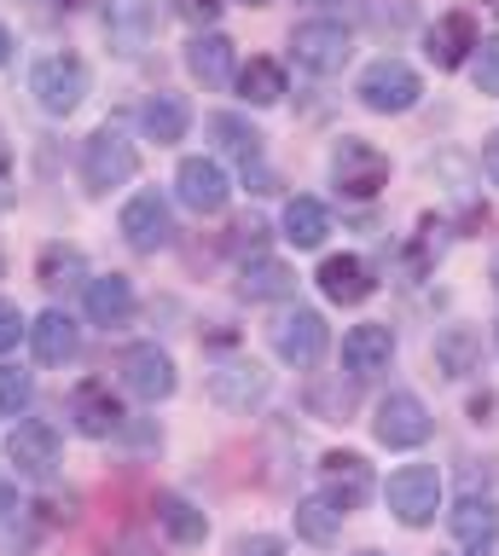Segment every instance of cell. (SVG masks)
Returning a JSON list of instances; mask_svg holds the SVG:
<instances>
[{
	"label": "cell",
	"instance_id": "1",
	"mask_svg": "<svg viewBox=\"0 0 499 556\" xmlns=\"http://www.w3.org/2000/svg\"><path fill=\"white\" fill-rule=\"evenodd\" d=\"M384 504L401 528H429L441 510V469L436 464H401L384 486Z\"/></svg>",
	"mask_w": 499,
	"mask_h": 556
},
{
	"label": "cell",
	"instance_id": "2",
	"mask_svg": "<svg viewBox=\"0 0 499 556\" xmlns=\"http://www.w3.org/2000/svg\"><path fill=\"white\" fill-rule=\"evenodd\" d=\"M429 406L412 389H395L377 400V412H372V434H377V446H389V452H412V446H424L429 441Z\"/></svg>",
	"mask_w": 499,
	"mask_h": 556
},
{
	"label": "cell",
	"instance_id": "3",
	"mask_svg": "<svg viewBox=\"0 0 499 556\" xmlns=\"http://www.w3.org/2000/svg\"><path fill=\"white\" fill-rule=\"evenodd\" d=\"M59 452H64V434L59 424H47V417H18L7 434V458L18 469L24 481H47L59 469Z\"/></svg>",
	"mask_w": 499,
	"mask_h": 556
},
{
	"label": "cell",
	"instance_id": "4",
	"mask_svg": "<svg viewBox=\"0 0 499 556\" xmlns=\"http://www.w3.org/2000/svg\"><path fill=\"white\" fill-rule=\"evenodd\" d=\"M419 93H424L419 70L401 64V59H377V64H366V76H360V104H366V111H377V116L412 111V104H419Z\"/></svg>",
	"mask_w": 499,
	"mask_h": 556
},
{
	"label": "cell",
	"instance_id": "5",
	"mask_svg": "<svg viewBox=\"0 0 499 556\" xmlns=\"http://www.w3.org/2000/svg\"><path fill=\"white\" fill-rule=\"evenodd\" d=\"M116 371H123V389H128L134 400H146V406L169 400V394H175V382H180V377H175V359H169L158 342H134V348H123Z\"/></svg>",
	"mask_w": 499,
	"mask_h": 556
},
{
	"label": "cell",
	"instance_id": "6",
	"mask_svg": "<svg viewBox=\"0 0 499 556\" xmlns=\"http://www.w3.org/2000/svg\"><path fill=\"white\" fill-rule=\"evenodd\" d=\"M29 87H36L41 111L53 116H71L82 99H88V64L76 59V52H53V59L36 64V76H29Z\"/></svg>",
	"mask_w": 499,
	"mask_h": 556
},
{
	"label": "cell",
	"instance_id": "7",
	"mask_svg": "<svg viewBox=\"0 0 499 556\" xmlns=\"http://www.w3.org/2000/svg\"><path fill=\"white\" fill-rule=\"evenodd\" d=\"M134 168H140V151H134V139H123L116 128H99L88 139V151H82V180H88V191L128 186Z\"/></svg>",
	"mask_w": 499,
	"mask_h": 556
},
{
	"label": "cell",
	"instance_id": "8",
	"mask_svg": "<svg viewBox=\"0 0 499 556\" xmlns=\"http://www.w3.org/2000/svg\"><path fill=\"white\" fill-rule=\"evenodd\" d=\"M332 174H337V191H349V198H377L389 186V156L366 146V139H342L332 156Z\"/></svg>",
	"mask_w": 499,
	"mask_h": 556
},
{
	"label": "cell",
	"instance_id": "9",
	"mask_svg": "<svg viewBox=\"0 0 499 556\" xmlns=\"http://www.w3.org/2000/svg\"><path fill=\"white\" fill-rule=\"evenodd\" d=\"M267 337H273V354L285 365H314L325 354V319L314 307H285L279 319L267 325Z\"/></svg>",
	"mask_w": 499,
	"mask_h": 556
},
{
	"label": "cell",
	"instance_id": "10",
	"mask_svg": "<svg viewBox=\"0 0 499 556\" xmlns=\"http://www.w3.org/2000/svg\"><path fill=\"white\" fill-rule=\"evenodd\" d=\"M320 493L332 498L342 516L360 510V504L372 498V464L360 458V452H325L320 458Z\"/></svg>",
	"mask_w": 499,
	"mask_h": 556
},
{
	"label": "cell",
	"instance_id": "11",
	"mask_svg": "<svg viewBox=\"0 0 499 556\" xmlns=\"http://www.w3.org/2000/svg\"><path fill=\"white\" fill-rule=\"evenodd\" d=\"M290 52H297V64L320 70V76H332V70L349 64L354 41H349V29H342V24H332V17H314V24H297V35H290Z\"/></svg>",
	"mask_w": 499,
	"mask_h": 556
},
{
	"label": "cell",
	"instance_id": "12",
	"mask_svg": "<svg viewBox=\"0 0 499 556\" xmlns=\"http://www.w3.org/2000/svg\"><path fill=\"white\" fill-rule=\"evenodd\" d=\"M71 424L88 434V441H105V434L123 429V400L111 394V382L99 377H82L71 389Z\"/></svg>",
	"mask_w": 499,
	"mask_h": 556
},
{
	"label": "cell",
	"instance_id": "13",
	"mask_svg": "<svg viewBox=\"0 0 499 556\" xmlns=\"http://www.w3.org/2000/svg\"><path fill=\"white\" fill-rule=\"evenodd\" d=\"M123 238H128L140 255H158V250H169V243H175V215H169V203L158 198V191L128 198V208H123Z\"/></svg>",
	"mask_w": 499,
	"mask_h": 556
},
{
	"label": "cell",
	"instance_id": "14",
	"mask_svg": "<svg viewBox=\"0 0 499 556\" xmlns=\"http://www.w3.org/2000/svg\"><path fill=\"white\" fill-rule=\"evenodd\" d=\"M175 186H180V203L198 208V215H215V208H227V198H233V186H227V174H221L215 156H186Z\"/></svg>",
	"mask_w": 499,
	"mask_h": 556
},
{
	"label": "cell",
	"instance_id": "15",
	"mask_svg": "<svg viewBox=\"0 0 499 556\" xmlns=\"http://www.w3.org/2000/svg\"><path fill=\"white\" fill-rule=\"evenodd\" d=\"M389 359H395V330L389 325H354L349 337H342V365H349L354 382L389 371Z\"/></svg>",
	"mask_w": 499,
	"mask_h": 556
},
{
	"label": "cell",
	"instance_id": "16",
	"mask_svg": "<svg viewBox=\"0 0 499 556\" xmlns=\"http://www.w3.org/2000/svg\"><path fill=\"white\" fill-rule=\"evenodd\" d=\"M203 389H210V400H215V406H227V412H245L250 400H262V394H267V371H262L255 359H233V365H215Z\"/></svg>",
	"mask_w": 499,
	"mask_h": 556
},
{
	"label": "cell",
	"instance_id": "17",
	"mask_svg": "<svg viewBox=\"0 0 499 556\" xmlns=\"http://www.w3.org/2000/svg\"><path fill=\"white\" fill-rule=\"evenodd\" d=\"M447 528H453V539L464 551H494L499 539V504L494 498H459L453 510H447Z\"/></svg>",
	"mask_w": 499,
	"mask_h": 556
},
{
	"label": "cell",
	"instance_id": "18",
	"mask_svg": "<svg viewBox=\"0 0 499 556\" xmlns=\"http://www.w3.org/2000/svg\"><path fill=\"white\" fill-rule=\"evenodd\" d=\"M29 348H36V359L41 365H71L76 359V348H82V330L71 313H59V307H47L36 325H29Z\"/></svg>",
	"mask_w": 499,
	"mask_h": 556
},
{
	"label": "cell",
	"instance_id": "19",
	"mask_svg": "<svg viewBox=\"0 0 499 556\" xmlns=\"http://www.w3.org/2000/svg\"><path fill=\"white\" fill-rule=\"evenodd\" d=\"M320 290L332 295V302H342V307H354V302H366V295L377 290V278H372V267L360 255H332L320 267Z\"/></svg>",
	"mask_w": 499,
	"mask_h": 556
},
{
	"label": "cell",
	"instance_id": "20",
	"mask_svg": "<svg viewBox=\"0 0 499 556\" xmlns=\"http://www.w3.org/2000/svg\"><path fill=\"white\" fill-rule=\"evenodd\" d=\"M88 319H93V325H105V330H116V325H128V319H134V285H128L123 273L88 278Z\"/></svg>",
	"mask_w": 499,
	"mask_h": 556
},
{
	"label": "cell",
	"instance_id": "21",
	"mask_svg": "<svg viewBox=\"0 0 499 556\" xmlns=\"http://www.w3.org/2000/svg\"><path fill=\"white\" fill-rule=\"evenodd\" d=\"M476 47H482V41H476V17H471V12H447L441 24L429 29V59H436L441 70H459Z\"/></svg>",
	"mask_w": 499,
	"mask_h": 556
},
{
	"label": "cell",
	"instance_id": "22",
	"mask_svg": "<svg viewBox=\"0 0 499 556\" xmlns=\"http://www.w3.org/2000/svg\"><path fill=\"white\" fill-rule=\"evenodd\" d=\"M290 290H297V278H290V267L273 255H250L245 273H238V295H245V302H279Z\"/></svg>",
	"mask_w": 499,
	"mask_h": 556
},
{
	"label": "cell",
	"instance_id": "23",
	"mask_svg": "<svg viewBox=\"0 0 499 556\" xmlns=\"http://www.w3.org/2000/svg\"><path fill=\"white\" fill-rule=\"evenodd\" d=\"M158 528L175 539V545H203L210 516H203L192 498H180V493H158Z\"/></svg>",
	"mask_w": 499,
	"mask_h": 556
},
{
	"label": "cell",
	"instance_id": "24",
	"mask_svg": "<svg viewBox=\"0 0 499 556\" xmlns=\"http://www.w3.org/2000/svg\"><path fill=\"white\" fill-rule=\"evenodd\" d=\"M325 232H332L325 203H314V198H290V203H285V238L297 243V250H320Z\"/></svg>",
	"mask_w": 499,
	"mask_h": 556
},
{
	"label": "cell",
	"instance_id": "25",
	"mask_svg": "<svg viewBox=\"0 0 499 556\" xmlns=\"http://www.w3.org/2000/svg\"><path fill=\"white\" fill-rule=\"evenodd\" d=\"M186 64H192V76L198 81H210V87H221V81H227L233 76V41H227V35H198V41L192 47H186Z\"/></svg>",
	"mask_w": 499,
	"mask_h": 556
},
{
	"label": "cell",
	"instance_id": "26",
	"mask_svg": "<svg viewBox=\"0 0 499 556\" xmlns=\"http://www.w3.org/2000/svg\"><path fill=\"white\" fill-rule=\"evenodd\" d=\"M337 533H342V510L325 493H308L297 504V539H308V545H332Z\"/></svg>",
	"mask_w": 499,
	"mask_h": 556
},
{
	"label": "cell",
	"instance_id": "27",
	"mask_svg": "<svg viewBox=\"0 0 499 556\" xmlns=\"http://www.w3.org/2000/svg\"><path fill=\"white\" fill-rule=\"evenodd\" d=\"M186 122H192V111H186L180 93H151V99H146V134L158 139V146H169V139H186Z\"/></svg>",
	"mask_w": 499,
	"mask_h": 556
},
{
	"label": "cell",
	"instance_id": "28",
	"mask_svg": "<svg viewBox=\"0 0 499 556\" xmlns=\"http://www.w3.org/2000/svg\"><path fill=\"white\" fill-rule=\"evenodd\" d=\"M238 93H245L250 104H279L285 93V70L273 59H250L245 70H238Z\"/></svg>",
	"mask_w": 499,
	"mask_h": 556
},
{
	"label": "cell",
	"instance_id": "29",
	"mask_svg": "<svg viewBox=\"0 0 499 556\" xmlns=\"http://www.w3.org/2000/svg\"><path fill=\"white\" fill-rule=\"evenodd\" d=\"M210 134L221 139V151H227V156H238V163H255V156H262V134H255L250 128V122H238V116H227V111H221V116H210Z\"/></svg>",
	"mask_w": 499,
	"mask_h": 556
},
{
	"label": "cell",
	"instance_id": "30",
	"mask_svg": "<svg viewBox=\"0 0 499 556\" xmlns=\"http://www.w3.org/2000/svg\"><path fill=\"white\" fill-rule=\"evenodd\" d=\"M29 400H36V377L18 365H0V417H18Z\"/></svg>",
	"mask_w": 499,
	"mask_h": 556
},
{
	"label": "cell",
	"instance_id": "31",
	"mask_svg": "<svg viewBox=\"0 0 499 556\" xmlns=\"http://www.w3.org/2000/svg\"><path fill=\"white\" fill-rule=\"evenodd\" d=\"M41 285L47 290H59V285H71V278L82 273V250H64V243H47V250H41Z\"/></svg>",
	"mask_w": 499,
	"mask_h": 556
},
{
	"label": "cell",
	"instance_id": "32",
	"mask_svg": "<svg viewBox=\"0 0 499 556\" xmlns=\"http://www.w3.org/2000/svg\"><path fill=\"white\" fill-rule=\"evenodd\" d=\"M471 76L482 93H499V35H488V41L476 47V59H471Z\"/></svg>",
	"mask_w": 499,
	"mask_h": 556
},
{
	"label": "cell",
	"instance_id": "33",
	"mask_svg": "<svg viewBox=\"0 0 499 556\" xmlns=\"http://www.w3.org/2000/svg\"><path fill=\"white\" fill-rule=\"evenodd\" d=\"M464 354H471V337H464V330H453V337L436 348V359H441L447 377H464V371H471V365H464Z\"/></svg>",
	"mask_w": 499,
	"mask_h": 556
},
{
	"label": "cell",
	"instance_id": "34",
	"mask_svg": "<svg viewBox=\"0 0 499 556\" xmlns=\"http://www.w3.org/2000/svg\"><path fill=\"white\" fill-rule=\"evenodd\" d=\"M24 313H18V302H0V354H7V348H18V337H24Z\"/></svg>",
	"mask_w": 499,
	"mask_h": 556
},
{
	"label": "cell",
	"instance_id": "35",
	"mask_svg": "<svg viewBox=\"0 0 499 556\" xmlns=\"http://www.w3.org/2000/svg\"><path fill=\"white\" fill-rule=\"evenodd\" d=\"M233 556H285V539H273V533H245L233 545Z\"/></svg>",
	"mask_w": 499,
	"mask_h": 556
},
{
	"label": "cell",
	"instance_id": "36",
	"mask_svg": "<svg viewBox=\"0 0 499 556\" xmlns=\"http://www.w3.org/2000/svg\"><path fill=\"white\" fill-rule=\"evenodd\" d=\"M175 7H180L186 17H192V24H210V17L221 12V0H175Z\"/></svg>",
	"mask_w": 499,
	"mask_h": 556
},
{
	"label": "cell",
	"instance_id": "37",
	"mask_svg": "<svg viewBox=\"0 0 499 556\" xmlns=\"http://www.w3.org/2000/svg\"><path fill=\"white\" fill-rule=\"evenodd\" d=\"M482 163H488V174H494V186H499V134L488 139V151H482Z\"/></svg>",
	"mask_w": 499,
	"mask_h": 556
},
{
	"label": "cell",
	"instance_id": "38",
	"mask_svg": "<svg viewBox=\"0 0 499 556\" xmlns=\"http://www.w3.org/2000/svg\"><path fill=\"white\" fill-rule=\"evenodd\" d=\"M12 59V35H7V24H0V64Z\"/></svg>",
	"mask_w": 499,
	"mask_h": 556
},
{
	"label": "cell",
	"instance_id": "39",
	"mask_svg": "<svg viewBox=\"0 0 499 556\" xmlns=\"http://www.w3.org/2000/svg\"><path fill=\"white\" fill-rule=\"evenodd\" d=\"M7 516H12V493L0 486V521H7Z\"/></svg>",
	"mask_w": 499,
	"mask_h": 556
},
{
	"label": "cell",
	"instance_id": "40",
	"mask_svg": "<svg viewBox=\"0 0 499 556\" xmlns=\"http://www.w3.org/2000/svg\"><path fill=\"white\" fill-rule=\"evenodd\" d=\"M0 174H7V139H0Z\"/></svg>",
	"mask_w": 499,
	"mask_h": 556
},
{
	"label": "cell",
	"instance_id": "41",
	"mask_svg": "<svg viewBox=\"0 0 499 556\" xmlns=\"http://www.w3.org/2000/svg\"><path fill=\"white\" fill-rule=\"evenodd\" d=\"M245 7H267V0H245Z\"/></svg>",
	"mask_w": 499,
	"mask_h": 556
},
{
	"label": "cell",
	"instance_id": "42",
	"mask_svg": "<svg viewBox=\"0 0 499 556\" xmlns=\"http://www.w3.org/2000/svg\"><path fill=\"white\" fill-rule=\"evenodd\" d=\"M360 556H384V551H360Z\"/></svg>",
	"mask_w": 499,
	"mask_h": 556
},
{
	"label": "cell",
	"instance_id": "43",
	"mask_svg": "<svg viewBox=\"0 0 499 556\" xmlns=\"http://www.w3.org/2000/svg\"><path fill=\"white\" fill-rule=\"evenodd\" d=\"M471 556H488V551H471Z\"/></svg>",
	"mask_w": 499,
	"mask_h": 556
}]
</instances>
